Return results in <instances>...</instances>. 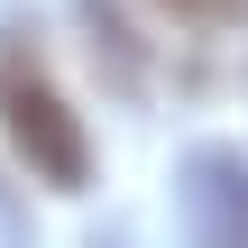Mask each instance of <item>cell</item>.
Wrapping results in <instances>:
<instances>
[{"mask_svg": "<svg viewBox=\"0 0 248 248\" xmlns=\"http://www.w3.org/2000/svg\"><path fill=\"white\" fill-rule=\"evenodd\" d=\"M0 138L9 156L46 184V193H83L92 184V129L83 110L55 92L46 55L28 46V28H0Z\"/></svg>", "mask_w": 248, "mask_h": 248, "instance_id": "1", "label": "cell"}, {"mask_svg": "<svg viewBox=\"0 0 248 248\" xmlns=\"http://www.w3.org/2000/svg\"><path fill=\"white\" fill-rule=\"evenodd\" d=\"M74 9H83V28H92V55H110V74L138 83V37H129V18H120L110 0H74Z\"/></svg>", "mask_w": 248, "mask_h": 248, "instance_id": "3", "label": "cell"}, {"mask_svg": "<svg viewBox=\"0 0 248 248\" xmlns=\"http://www.w3.org/2000/svg\"><path fill=\"white\" fill-rule=\"evenodd\" d=\"M166 9H184V18H193V28H221V18H239L248 0H166Z\"/></svg>", "mask_w": 248, "mask_h": 248, "instance_id": "4", "label": "cell"}, {"mask_svg": "<svg viewBox=\"0 0 248 248\" xmlns=\"http://www.w3.org/2000/svg\"><path fill=\"white\" fill-rule=\"evenodd\" d=\"M175 221L193 248H248V147H193L175 166Z\"/></svg>", "mask_w": 248, "mask_h": 248, "instance_id": "2", "label": "cell"}]
</instances>
